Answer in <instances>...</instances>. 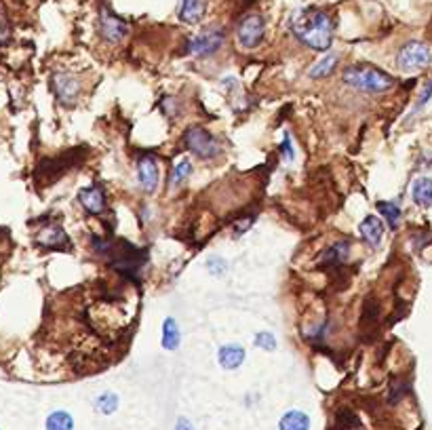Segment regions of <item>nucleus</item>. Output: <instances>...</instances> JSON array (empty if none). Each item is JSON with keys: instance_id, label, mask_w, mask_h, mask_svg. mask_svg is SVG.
<instances>
[{"instance_id": "15", "label": "nucleus", "mask_w": 432, "mask_h": 430, "mask_svg": "<svg viewBox=\"0 0 432 430\" xmlns=\"http://www.w3.org/2000/svg\"><path fill=\"white\" fill-rule=\"evenodd\" d=\"M207 13V0H180V19L184 23H198Z\"/></svg>"}, {"instance_id": "14", "label": "nucleus", "mask_w": 432, "mask_h": 430, "mask_svg": "<svg viewBox=\"0 0 432 430\" xmlns=\"http://www.w3.org/2000/svg\"><path fill=\"white\" fill-rule=\"evenodd\" d=\"M358 233H360L365 243H369L371 247H378L382 237H384V226H382V222L376 215H367L360 222Z\"/></svg>"}, {"instance_id": "13", "label": "nucleus", "mask_w": 432, "mask_h": 430, "mask_svg": "<svg viewBox=\"0 0 432 430\" xmlns=\"http://www.w3.org/2000/svg\"><path fill=\"white\" fill-rule=\"evenodd\" d=\"M217 361H219V365L228 372L239 369L243 365V361H245V348L239 346V344H224L217 352Z\"/></svg>"}, {"instance_id": "23", "label": "nucleus", "mask_w": 432, "mask_h": 430, "mask_svg": "<svg viewBox=\"0 0 432 430\" xmlns=\"http://www.w3.org/2000/svg\"><path fill=\"white\" fill-rule=\"evenodd\" d=\"M95 409L104 416H112L118 409V396L114 392H104L95 399Z\"/></svg>"}, {"instance_id": "8", "label": "nucleus", "mask_w": 432, "mask_h": 430, "mask_svg": "<svg viewBox=\"0 0 432 430\" xmlns=\"http://www.w3.org/2000/svg\"><path fill=\"white\" fill-rule=\"evenodd\" d=\"M51 87H53L55 97L65 106H72L76 102L78 93H80V80L72 74H65V72L53 74Z\"/></svg>"}, {"instance_id": "19", "label": "nucleus", "mask_w": 432, "mask_h": 430, "mask_svg": "<svg viewBox=\"0 0 432 430\" xmlns=\"http://www.w3.org/2000/svg\"><path fill=\"white\" fill-rule=\"evenodd\" d=\"M338 55L336 53H329L327 57H323L321 61H316L312 68L308 70V76L310 78H327L331 76V72L336 70V65H338Z\"/></svg>"}, {"instance_id": "22", "label": "nucleus", "mask_w": 432, "mask_h": 430, "mask_svg": "<svg viewBox=\"0 0 432 430\" xmlns=\"http://www.w3.org/2000/svg\"><path fill=\"white\" fill-rule=\"evenodd\" d=\"M378 211L386 217V222H388V226L392 228V230H396L398 228V222H401V207H398L396 203H390V201H380L378 203Z\"/></svg>"}, {"instance_id": "5", "label": "nucleus", "mask_w": 432, "mask_h": 430, "mask_svg": "<svg viewBox=\"0 0 432 430\" xmlns=\"http://www.w3.org/2000/svg\"><path fill=\"white\" fill-rule=\"evenodd\" d=\"M432 61V51L428 45L424 43H418V41H411L407 45H403L396 53V63L398 68L405 70V72H415V70H422L426 65Z\"/></svg>"}, {"instance_id": "16", "label": "nucleus", "mask_w": 432, "mask_h": 430, "mask_svg": "<svg viewBox=\"0 0 432 430\" xmlns=\"http://www.w3.org/2000/svg\"><path fill=\"white\" fill-rule=\"evenodd\" d=\"M413 203L422 209L432 207V180L430 178H418L411 186Z\"/></svg>"}, {"instance_id": "28", "label": "nucleus", "mask_w": 432, "mask_h": 430, "mask_svg": "<svg viewBox=\"0 0 432 430\" xmlns=\"http://www.w3.org/2000/svg\"><path fill=\"white\" fill-rule=\"evenodd\" d=\"M9 36H11V25L5 15H0V47L9 41Z\"/></svg>"}, {"instance_id": "9", "label": "nucleus", "mask_w": 432, "mask_h": 430, "mask_svg": "<svg viewBox=\"0 0 432 430\" xmlns=\"http://www.w3.org/2000/svg\"><path fill=\"white\" fill-rule=\"evenodd\" d=\"M99 34L108 43H120L129 34V25L125 19H120L112 11L104 9L102 15H99Z\"/></svg>"}, {"instance_id": "1", "label": "nucleus", "mask_w": 432, "mask_h": 430, "mask_svg": "<svg viewBox=\"0 0 432 430\" xmlns=\"http://www.w3.org/2000/svg\"><path fill=\"white\" fill-rule=\"evenodd\" d=\"M293 36L312 51H329L334 45L336 23L329 13L316 7H306L291 15Z\"/></svg>"}, {"instance_id": "11", "label": "nucleus", "mask_w": 432, "mask_h": 430, "mask_svg": "<svg viewBox=\"0 0 432 430\" xmlns=\"http://www.w3.org/2000/svg\"><path fill=\"white\" fill-rule=\"evenodd\" d=\"M36 243L45 249H63V247H70V239L68 235L63 233V228L57 226V224H49L47 228H43L39 237H36Z\"/></svg>"}, {"instance_id": "7", "label": "nucleus", "mask_w": 432, "mask_h": 430, "mask_svg": "<svg viewBox=\"0 0 432 430\" xmlns=\"http://www.w3.org/2000/svg\"><path fill=\"white\" fill-rule=\"evenodd\" d=\"M224 41H226L224 30L209 28V30H203L201 34H196L194 39H190L186 51L192 55H198V57H207V55H213L215 51H219Z\"/></svg>"}, {"instance_id": "10", "label": "nucleus", "mask_w": 432, "mask_h": 430, "mask_svg": "<svg viewBox=\"0 0 432 430\" xmlns=\"http://www.w3.org/2000/svg\"><path fill=\"white\" fill-rule=\"evenodd\" d=\"M78 203L91 215H102L106 211V192H104V188H99L97 184L89 186V188H83L78 192Z\"/></svg>"}, {"instance_id": "27", "label": "nucleus", "mask_w": 432, "mask_h": 430, "mask_svg": "<svg viewBox=\"0 0 432 430\" xmlns=\"http://www.w3.org/2000/svg\"><path fill=\"white\" fill-rule=\"evenodd\" d=\"M281 152H283V158H285V160H289V162L295 158V152H293V144H291V136H289V133H285V140H283Z\"/></svg>"}, {"instance_id": "18", "label": "nucleus", "mask_w": 432, "mask_h": 430, "mask_svg": "<svg viewBox=\"0 0 432 430\" xmlns=\"http://www.w3.org/2000/svg\"><path fill=\"white\" fill-rule=\"evenodd\" d=\"M180 342H182L180 327H177L173 316H167L162 321V340H160V344H162L164 350H177Z\"/></svg>"}, {"instance_id": "30", "label": "nucleus", "mask_w": 432, "mask_h": 430, "mask_svg": "<svg viewBox=\"0 0 432 430\" xmlns=\"http://www.w3.org/2000/svg\"><path fill=\"white\" fill-rule=\"evenodd\" d=\"M175 430H194V428H192V424H190L188 420L180 418V420H177V424H175Z\"/></svg>"}, {"instance_id": "12", "label": "nucleus", "mask_w": 432, "mask_h": 430, "mask_svg": "<svg viewBox=\"0 0 432 430\" xmlns=\"http://www.w3.org/2000/svg\"><path fill=\"white\" fill-rule=\"evenodd\" d=\"M138 173H140V182L144 192H154L158 188V164L154 156H144L138 164Z\"/></svg>"}, {"instance_id": "26", "label": "nucleus", "mask_w": 432, "mask_h": 430, "mask_svg": "<svg viewBox=\"0 0 432 430\" xmlns=\"http://www.w3.org/2000/svg\"><path fill=\"white\" fill-rule=\"evenodd\" d=\"M255 346H259L261 350H277V338L270 332H261L255 336Z\"/></svg>"}, {"instance_id": "6", "label": "nucleus", "mask_w": 432, "mask_h": 430, "mask_svg": "<svg viewBox=\"0 0 432 430\" xmlns=\"http://www.w3.org/2000/svg\"><path fill=\"white\" fill-rule=\"evenodd\" d=\"M266 36V21L257 13H249L239 21L237 39L243 49H255Z\"/></svg>"}, {"instance_id": "25", "label": "nucleus", "mask_w": 432, "mask_h": 430, "mask_svg": "<svg viewBox=\"0 0 432 430\" xmlns=\"http://www.w3.org/2000/svg\"><path fill=\"white\" fill-rule=\"evenodd\" d=\"M207 270L213 275V277H222V275H226L228 272V261L224 259V257H209L207 259Z\"/></svg>"}, {"instance_id": "17", "label": "nucleus", "mask_w": 432, "mask_h": 430, "mask_svg": "<svg viewBox=\"0 0 432 430\" xmlns=\"http://www.w3.org/2000/svg\"><path fill=\"white\" fill-rule=\"evenodd\" d=\"M279 430H310V418L300 409H291L281 418Z\"/></svg>"}, {"instance_id": "20", "label": "nucleus", "mask_w": 432, "mask_h": 430, "mask_svg": "<svg viewBox=\"0 0 432 430\" xmlns=\"http://www.w3.org/2000/svg\"><path fill=\"white\" fill-rule=\"evenodd\" d=\"M348 253H350V241H340L336 245H331L329 249H325L321 259L325 264H336V266H340L342 261H346Z\"/></svg>"}, {"instance_id": "3", "label": "nucleus", "mask_w": 432, "mask_h": 430, "mask_svg": "<svg viewBox=\"0 0 432 430\" xmlns=\"http://www.w3.org/2000/svg\"><path fill=\"white\" fill-rule=\"evenodd\" d=\"M108 255H112V266H114L120 275H125V277H129V279H136V277H138V272L144 268L146 257H148L146 251H142L140 247L131 245V243H127V241H116V243H112V249H110Z\"/></svg>"}, {"instance_id": "2", "label": "nucleus", "mask_w": 432, "mask_h": 430, "mask_svg": "<svg viewBox=\"0 0 432 430\" xmlns=\"http://www.w3.org/2000/svg\"><path fill=\"white\" fill-rule=\"evenodd\" d=\"M344 83L365 93H384L394 87V78L369 63L350 65L344 70Z\"/></svg>"}, {"instance_id": "24", "label": "nucleus", "mask_w": 432, "mask_h": 430, "mask_svg": "<svg viewBox=\"0 0 432 430\" xmlns=\"http://www.w3.org/2000/svg\"><path fill=\"white\" fill-rule=\"evenodd\" d=\"M190 173H192V162L188 158H182L173 169V186H182L190 178Z\"/></svg>"}, {"instance_id": "29", "label": "nucleus", "mask_w": 432, "mask_h": 430, "mask_svg": "<svg viewBox=\"0 0 432 430\" xmlns=\"http://www.w3.org/2000/svg\"><path fill=\"white\" fill-rule=\"evenodd\" d=\"M430 99H432V80L426 83V87H424V91H422V95H420V99H418V106H415V108H418V110L424 108V106L430 102Z\"/></svg>"}, {"instance_id": "4", "label": "nucleus", "mask_w": 432, "mask_h": 430, "mask_svg": "<svg viewBox=\"0 0 432 430\" xmlns=\"http://www.w3.org/2000/svg\"><path fill=\"white\" fill-rule=\"evenodd\" d=\"M184 144H186V148L192 154H196L198 158H203V160H211V158H215L222 152L219 142L203 127L188 129L186 136H184Z\"/></svg>"}, {"instance_id": "21", "label": "nucleus", "mask_w": 432, "mask_h": 430, "mask_svg": "<svg viewBox=\"0 0 432 430\" xmlns=\"http://www.w3.org/2000/svg\"><path fill=\"white\" fill-rule=\"evenodd\" d=\"M47 430H74V418L68 411H53L47 418Z\"/></svg>"}]
</instances>
